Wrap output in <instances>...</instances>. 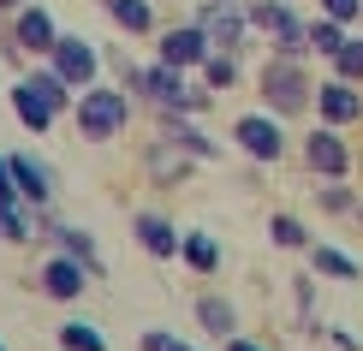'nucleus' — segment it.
<instances>
[{"mask_svg": "<svg viewBox=\"0 0 363 351\" xmlns=\"http://www.w3.org/2000/svg\"><path fill=\"white\" fill-rule=\"evenodd\" d=\"M268 233H274V244H280V250H310V226L304 221H298V215H274V221H268Z\"/></svg>", "mask_w": 363, "mask_h": 351, "instance_id": "26", "label": "nucleus"}, {"mask_svg": "<svg viewBox=\"0 0 363 351\" xmlns=\"http://www.w3.org/2000/svg\"><path fill=\"white\" fill-rule=\"evenodd\" d=\"M101 12H108L125 36H149V30H155V6H149V0H101Z\"/></svg>", "mask_w": 363, "mask_h": 351, "instance_id": "20", "label": "nucleus"}, {"mask_svg": "<svg viewBox=\"0 0 363 351\" xmlns=\"http://www.w3.org/2000/svg\"><path fill=\"white\" fill-rule=\"evenodd\" d=\"M215 54V42L203 36V24H173V30H161V54L155 60H167V66H185V72H203V60Z\"/></svg>", "mask_w": 363, "mask_h": 351, "instance_id": "13", "label": "nucleus"}, {"mask_svg": "<svg viewBox=\"0 0 363 351\" xmlns=\"http://www.w3.org/2000/svg\"><path fill=\"white\" fill-rule=\"evenodd\" d=\"M60 351H108V340H101L96 322H84V316H72V322H60Z\"/></svg>", "mask_w": 363, "mask_h": 351, "instance_id": "23", "label": "nucleus"}, {"mask_svg": "<svg viewBox=\"0 0 363 351\" xmlns=\"http://www.w3.org/2000/svg\"><path fill=\"white\" fill-rule=\"evenodd\" d=\"M292 298H298V322H304V333H322V322H315V280L310 274H292Z\"/></svg>", "mask_w": 363, "mask_h": 351, "instance_id": "28", "label": "nucleus"}, {"mask_svg": "<svg viewBox=\"0 0 363 351\" xmlns=\"http://www.w3.org/2000/svg\"><path fill=\"white\" fill-rule=\"evenodd\" d=\"M315 119L322 126H357L363 119V89L352 84V78H322L315 84Z\"/></svg>", "mask_w": 363, "mask_h": 351, "instance_id": "11", "label": "nucleus"}, {"mask_svg": "<svg viewBox=\"0 0 363 351\" xmlns=\"http://www.w3.org/2000/svg\"><path fill=\"white\" fill-rule=\"evenodd\" d=\"M101 60H108V54H101L96 42H84V36H66V30H60V42H54V54H48V66H54L60 78H66V84L84 96V89L101 78Z\"/></svg>", "mask_w": 363, "mask_h": 351, "instance_id": "8", "label": "nucleus"}, {"mask_svg": "<svg viewBox=\"0 0 363 351\" xmlns=\"http://www.w3.org/2000/svg\"><path fill=\"white\" fill-rule=\"evenodd\" d=\"M131 96L149 101L155 113H203L208 101H215V89H208V84H191V78H185V66H167V60H155V66H143V72H138Z\"/></svg>", "mask_w": 363, "mask_h": 351, "instance_id": "2", "label": "nucleus"}, {"mask_svg": "<svg viewBox=\"0 0 363 351\" xmlns=\"http://www.w3.org/2000/svg\"><path fill=\"white\" fill-rule=\"evenodd\" d=\"M322 12H328V18H340V24H357L363 18V0H322Z\"/></svg>", "mask_w": 363, "mask_h": 351, "instance_id": "32", "label": "nucleus"}, {"mask_svg": "<svg viewBox=\"0 0 363 351\" xmlns=\"http://www.w3.org/2000/svg\"><path fill=\"white\" fill-rule=\"evenodd\" d=\"M179 262H185L196 280H215V274H220V244H215V233H185Z\"/></svg>", "mask_w": 363, "mask_h": 351, "instance_id": "19", "label": "nucleus"}, {"mask_svg": "<svg viewBox=\"0 0 363 351\" xmlns=\"http://www.w3.org/2000/svg\"><path fill=\"white\" fill-rule=\"evenodd\" d=\"M18 6H30V0H0V12H18Z\"/></svg>", "mask_w": 363, "mask_h": 351, "instance_id": "36", "label": "nucleus"}, {"mask_svg": "<svg viewBox=\"0 0 363 351\" xmlns=\"http://www.w3.org/2000/svg\"><path fill=\"white\" fill-rule=\"evenodd\" d=\"M0 238H6V244L42 238V233H36V208H30V203H0Z\"/></svg>", "mask_w": 363, "mask_h": 351, "instance_id": "21", "label": "nucleus"}, {"mask_svg": "<svg viewBox=\"0 0 363 351\" xmlns=\"http://www.w3.org/2000/svg\"><path fill=\"white\" fill-rule=\"evenodd\" d=\"M0 351H6V345H0Z\"/></svg>", "mask_w": 363, "mask_h": 351, "instance_id": "38", "label": "nucleus"}, {"mask_svg": "<svg viewBox=\"0 0 363 351\" xmlns=\"http://www.w3.org/2000/svg\"><path fill=\"white\" fill-rule=\"evenodd\" d=\"M196 328H203L208 340H233L238 333V310L220 292H196Z\"/></svg>", "mask_w": 363, "mask_h": 351, "instance_id": "18", "label": "nucleus"}, {"mask_svg": "<svg viewBox=\"0 0 363 351\" xmlns=\"http://www.w3.org/2000/svg\"><path fill=\"white\" fill-rule=\"evenodd\" d=\"M196 24H203V36L215 42V48H226V54L250 48V30H256L245 0H203V6H196Z\"/></svg>", "mask_w": 363, "mask_h": 351, "instance_id": "6", "label": "nucleus"}, {"mask_svg": "<svg viewBox=\"0 0 363 351\" xmlns=\"http://www.w3.org/2000/svg\"><path fill=\"white\" fill-rule=\"evenodd\" d=\"M315 203H322V215H357L363 196L345 185V179H322V185H315Z\"/></svg>", "mask_w": 363, "mask_h": 351, "instance_id": "24", "label": "nucleus"}, {"mask_svg": "<svg viewBox=\"0 0 363 351\" xmlns=\"http://www.w3.org/2000/svg\"><path fill=\"white\" fill-rule=\"evenodd\" d=\"M89 280H96V274H89V262H78V256H66V250H54L48 262L30 274V286H36L42 298H54V303H78Z\"/></svg>", "mask_w": 363, "mask_h": 351, "instance_id": "7", "label": "nucleus"}, {"mask_svg": "<svg viewBox=\"0 0 363 351\" xmlns=\"http://www.w3.org/2000/svg\"><path fill=\"white\" fill-rule=\"evenodd\" d=\"M155 131L173 137L179 149H191L196 161H215V155H220V143H215L203 126H196V113H155Z\"/></svg>", "mask_w": 363, "mask_h": 351, "instance_id": "15", "label": "nucleus"}, {"mask_svg": "<svg viewBox=\"0 0 363 351\" xmlns=\"http://www.w3.org/2000/svg\"><path fill=\"white\" fill-rule=\"evenodd\" d=\"M245 6H250V24L274 42V54H292V60L310 54V24L292 12V0H245Z\"/></svg>", "mask_w": 363, "mask_h": 351, "instance_id": "4", "label": "nucleus"}, {"mask_svg": "<svg viewBox=\"0 0 363 351\" xmlns=\"http://www.w3.org/2000/svg\"><path fill=\"white\" fill-rule=\"evenodd\" d=\"M310 268L328 274V280H363V268L345 250H334V244H310Z\"/></svg>", "mask_w": 363, "mask_h": 351, "instance_id": "22", "label": "nucleus"}, {"mask_svg": "<svg viewBox=\"0 0 363 351\" xmlns=\"http://www.w3.org/2000/svg\"><path fill=\"white\" fill-rule=\"evenodd\" d=\"M191 167H196V155H191V149H179L173 137H149V143H143V173H149V185L179 191V185L191 179Z\"/></svg>", "mask_w": 363, "mask_h": 351, "instance_id": "10", "label": "nucleus"}, {"mask_svg": "<svg viewBox=\"0 0 363 351\" xmlns=\"http://www.w3.org/2000/svg\"><path fill=\"white\" fill-rule=\"evenodd\" d=\"M233 143L245 149L256 167H274V161H286V119L268 113V108L238 113V119H233Z\"/></svg>", "mask_w": 363, "mask_h": 351, "instance_id": "5", "label": "nucleus"}, {"mask_svg": "<svg viewBox=\"0 0 363 351\" xmlns=\"http://www.w3.org/2000/svg\"><path fill=\"white\" fill-rule=\"evenodd\" d=\"M131 238H138L155 262H179V244H185V233H179L167 215H155V208H138V215H131Z\"/></svg>", "mask_w": 363, "mask_h": 351, "instance_id": "14", "label": "nucleus"}, {"mask_svg": "<svg viewBox=\"0 0 363 351\" xmlns=\"http://www.w3.org/2000/svg\"><path fill=\"white\" fill-rule=\"evenodd\" d=\"M322 340L334 345V351H363V345H357V340H352V333H345V328H322Z\"/></svg>", "mask_w": 363, "mask_h": 351, "instance_id": "34", "label": "nucleus"}, {"mask_svg": "<svg viewBox=\"0 0 363 351\" xmlns=\"http://www.w3.org/2000/svg\"><path fill=\"white\" fill-rule=\"evenodd\" d=\"M203 84H208V89H233V84H238V54L215 48V54L203 60Z\"/></svg>", "mask_w": 363, "mask_h": 351, "instance_id": "27", "label": "nucleus"}, {"mask_svg": "<svg viewBox=\"0 0 363 351\" xmlns=\"http://www.w3.org/2000/svg\"><path fill=\"white\" fill-rule=\"evenodd\" d=\"M6 30H12V42H18L30 60H48V54H54V42H60V24H54V12H48V6H18Z\"/></svg>", "mask_w": 363, "mask_h": 351, "instance_id": "12", "label": "nucleus"}, {"mask_svg": "<svg viewBox=\"0 0 363 351\" xmlns=\"http://www.w3.org/2000/svg\"><path fill=\"white\" fill-rule=\"evenodd\" d=\"M304 167L315 179H352V149H345V137H340V126H315L310 137H304Z\"/></svg>", "mask_w": 363, "mask_h": 351, "instance_id": "9", "label": "nucleus"}, {"mask_svg": "<svg viewBox=\"0 0 363 351\" xmlns=\"http://www.w3.org/2000/svg\"><path fill=\"white\" fill-rule=\"evenodd\" d=\"M334 78H352V84H363V36H345V48L334 54Z\"/></svg>", "mask_w": 363, "mask_h": 351, "instance_id": "29", "label": "nucleus"}, {"mask_svg": "<svg viewBox=\"0 0 363 351\" xmlns=\"http://www.w3.org/2000/svg\"><path fill=\"white\" fill-rule=\"evenodd\" d=\"M143 351H196V345H185V340L167 333V328H149V333H143Z\"/></svg>", "mask_w": 363, "mask_h": 351, "instance_id": "30", "label": "nucleus"}, {"mask_svg": "<svg viewBox=\"0 0 363 351\" xmlns=\"http://www.w3.org/2000/svg\"><path fill=\"white\" fill-rule=\"evenodd\" d=\"M345 36H352V30H345L340 18H328V12H322V18L310 24V54H322V60H334V54L345 48Z\"/></svg>", "mask_w": 363, "mask_h": 351, "instance_id": "25", "label": "nucleus"}, {"mask_svg": "<svg viewBox=\"0 0 363 351\" xmlns=\"http://www.w3.org/2000/svg\"><path fill=\"white\" fill-rule=\"evenodd\" d=\"M108 66L119 72V84H125V89H131V84H138V72H143V66H138V60H131L125 48H108Z\"/></svg>", "mask_w": 363, "mask_h": 351, "instance_id": "31", "label": "nucleus"}, {"mask_svg": "<svg viewBox=\"0 0 363 351\" xmlns=\"http://www.w3.org/2000/svg\"><path fill=\"white\" fill-rule=\"evenodd\" d=\"M256 96H262V108L280 113V119L315 113V78H310L304 60H292V54H268V66L256 72Z\"/></svg>", "mask_w": 363, "mask_h": 351, "instance_id": "1", "label": "nucleus"}, {"mask_svg": "<svg viewBox=\"0 0 363 351\" xmlns=\"http://www.w3.org/2000/svg\"><path fill=\"white\" fill-rule=\"evenodd\" d=\"M220 351H268V345H256L250 333H233V340H220Z\"/></svg>", "mask_w": 363, "mask_h": 351, "instance_id": "35", "label": "nucleus"}, {"mask_svg": "<svg viewBox=\"0 0 363 351\" xmlns=\"http://www.w3.org/2000/svg\"><path fill=\"white\" fill-rule=\"evenodd\" d=\"M12 179H18V196L30 208H48L54 203V167L36 155H12Z\"/></svg>", "mask_w": 363, "mask_h": 351, "instance_id": "16", "label": "nucleus"}, {"mask_svg": "<svg viewBox=\"0 0 363 351\" xmlns=\"http://www.w3.org/2000/svg\"><path fill=\"white\" fill-rule=\"evenodd\" d=\"M357 221H363V203H357Z\"/></svg>", "mask_w": 363, "mask_h": 351, "instance_id": "37", "label": "nucleus"}, {"mask_svg": "<svg viewBox=\"0 0 363 351\" xmlns=\"http://www.w3.org/2000/svg\"><path fill=\"white\" fill-rule=\"evenodd\" d=\"M131 108H138V96H131L125 84H119V89L89 84L84 96H78V108H72V126H78L84 143H113V137H125Z\"/></svg>", "mask_w": 363, "mask_h": 351, "instance_id": "3", "label": "nucleus"}, {"mask_svg": "<svg viewBox=\"0 0 363 351\" xmlns=\"http://www.w3.org/2000/svg\"><path fill=\"white\" fill-rule=\"evenodd\" d=\"M0 203H24V196H18V179H12V155H0Z\"/></svg>", "mask_w": 363, "mask_h": 351, "instance_id": "33", "label": "nucleus"}, {"mask_svg": "<svg viewBox=\"0 0 363 351\" xmlns=\"http://www.w3.org/2000/svg\"><path fill=\"white\" fill-rule=\"evenodd\" d=\"M12 113H18V119H24V131H36V137H42V131H54V119H60L48 101H42V89L30 84V78L12 84Z\"/></svg>", "mask_w": 363, "mask_h": 351, "instance_id": "17", "label": "nucleus"}]
</instances>
